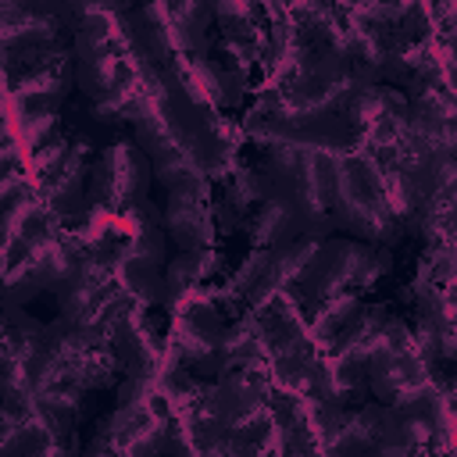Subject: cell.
Returning a JSON list of instances; mask_svg holds the SVG:
<instances>
[{"label":"cell","instance_id":"obj_4","mask_svg":"<svg viewBox=\"0 0 457 457\" xmlns=\"http://www.w3.org/2000/svg\"><path fill=\"white\" fill-rule=\"evenodd\" d=\"M150 179H154L150 157L136 143H111L89 171L86 204L93 211H129L132 204L146 200Z\"/></svg>","mask_w":457,"mask_h":457},{"label":"cell","instance_id":"obj_10","mask_svg":"<svg viewBox=\"0 0 457 457\" xmlns=\"http://www.w3.org/2000/svg\"><path fill=\"white\" fill-rule=\"evenodd\" d=\"M86 154H89V139H86V136L68 139V150H64V157L57 161V168L36 182L39 200H43L61 221L79 218V214L86 211V193H82V182H86Z\"/></svg>","mask_w":457,"mask_h":457},{"label":"cell","instance_id":"obj_29","mask_svg":"<svg viewBox=\"0 0 457 457\" xmlns=\"http://www.w3.org/2000/svg\"><path fill=\"white\" fill-rule=\"evenodd\" d=\"M7 136V118H4V100H0V139Z\"/></svg>","mask_w":457,"mask_h":457},{"label":"cell","instance_id":"obj_3","mask_svg":"<svg viewBox=\"0 0 457 457\" xmlns=\"http://www.w3.org/2000/svg\"><path fill=\"white\" fill-rule=\"evenodd\" d=\"M403 350H414V332L400 321V318H393V314H386V311H353L325 343H321V353H328V357H350V361H357V364H364V371L368 368H375V364H382L386 357H396V353H403Z\"/></svg>","mask_w":457,"mask_h":457},{"label":"cell","instance_id":"obj_20","mask_svg":"<svg viewBox=\"0 0 457 457\" xmlns=\"http://www.w3.org/2000/svg\"><path fill=\"white\" fill-rule=\"evenodd\" d=\"M39 204H43V200H39L36 186H25V189H18L14 196H7V200L0 204V278L7 275L11 250H14L18 236L25 232L29 218L36 214V207H39Z\"/></svg>","mask_w":457,"mask_h":457},{"label":"cell","instance_id":"obj_19","mask_svg":"<svg viewBox=\"0 0 457 457\" xmlns=\"http://www.w3.org/2000/svg\"><path fill=\"white\" fill-rule=\"evenodd\" d=\"M218 268V257L207 250H179V257H171L168 271H164V296L161 303H175L182 300L193 286H200V278H207Z\"/></svg>","mask_w":457,"mask_h":457},{"label":"cell","instance_id":"obj_2","mask_svg":"<svg viewBox=\"0 0 457 457\" xmlns=\"http://www.w3.org/2000/svg\"><path fill=\"white\" fill-rule=\"evenodd\" d=\"M139 218V228L114 257V278L136 303H161L164 296V225L150 200L129 207Z\"/></svg>","mask_w":457,"mask_h":457},{"label":"cell","instance_id":"obj_26","mask_svg":"<svg viewBox=\"0 0 457 457\" xmlns=\"http://www.w3.org/2000/svg\"><path fill=\"white\" fill-rule=\"evenodd\" d=\"M25 186H29V179H25V171H21V168L0 171V204H4L7 196H14L18 189H25Z\"/></svg>","mask_w":457,"mask_h":457},{"label":"cell","instance_id":"obj_28","mask_svg":"<svg viewBox=\"0 0 457 457\" xmlns=\"http://www.w3.org/2000/svg\"><path fill=\"white\" fill-rule=\"evenodd\" d=\"M7 89H11V75L4 71V64H0V100L7 96Z\"/></svg>","mask_w":457,"mask_h":457},{"label":"cell","instance_id":"obj_8","mask_svg":"<svg viewBox=\"0 0 457 457\" xmlns=\"http://www.w3.org/2000/svg\"><path fill=\"white\" fill-rule=\"evenodd\" d=\"M225 321L218 314V307H211L207 300H186L175 314V346L179 353L196 368V371H221L225 361Z\"/></svg>","mask_w":457,"mask_h":457},{"label":"cell","instance_id":"obj_6","mask_svg":"<svg viewBox=\"0 0 457 457\" xmlns=\"http://www.w3.org/2000/svg\"><path fill=\"white\" fill-rule=\"evenodd\" d=\"M82 253L86 250L75 239L61 236L43 253L25 257V261H14L7 268V275L0 278V307H21V303L36 300L43 289H54L61 278L71 275V268L79 264Z\"/></svg>","mask_w":457,"mask_h":457},{"label":"cell","instance_id":"obj_1","mask_svg":"<svg viewBox=\"0 0 457 457\" xmlns=\"http://www.w3.org/2000/svg\"><path fill=\"white\" fill-rule=\"evenodd\" d=\"M393 268V257L386 246L375 243H353V239H318L314 253L307 257L303 271L289 286V296L296 303H314L321 296L343 293L346 286L364 289L378 275Z\"/></svg>","mask_w":457,"mask_h":457},{"label":"cell","instance_id":"obj_21","mask_svg":"<svg viewBox=\"0 0 457 457\" xmlns=\"http://www.w3.org/2000/svg\"><path fill=\"white\" fill-rule=\"evenodd\" d=\"M118 375H121V361H118V353H114L111 343H100V346L86 350V353L71 364V371H68V378H71L79 389H104V386H114Z\"/></svg>","mask_w":457,"mask_h":457},{"label":"cell","instance_id":"obj_17","mask_svg":"<svg viewBox=\"0 0 457 457\" xmlns=\"http://www.w3.org/2000/svg\"><path fill=\"white\" fill-rule=\"evenodd\" d=\"M175 50L182 57H204L207 54V25H211V4L207 0H161Z\"/></svg>","mask_w":457,"mask_h":457},{"label":"cell","instance_id":"obj_18","mask_svg":"<svg viewBox=\"0 0 457 457\" xmlns=\"http://www.w3.org/2000/svg\"><path fill=\"white\" fill-rule=\"evenodd\" d=\"M61 18L25 11V14H0V50H29L43 43H57L61 36Z\"/></svg>","mask_w":457,"mask_h":457},{"label":"cell","instance_id":"obj_24","mask_svg":"<svg viewBox=\"0 0 457 457\" xmlns=\"http://www.w3.org/2000/svg\"><path fill=\"white\" fill-rule=\"evenodd\" d=\"M18 132L21 143L39 146L57 132V107H36V111H18Z\"/></svg>","mask_w":457,"mask_h":457},{"label":"cell","instance_id":"obj_25","mask_svg":"<svg viewBox=\"0 0 457 457\" xmlns=\"http://www.w3.org/2000/svg\"><path fill=\"white\" fill-rule=\"evenodd\" d=\"M64 150H68V139H64L61 132H54V136L43 139L39 146H32V157H29V161H32V175H36V182L57 168V161L64 157Z\"/></svg>","mask_w":457,"mask_h":457},{"label":"cell","instance_id":"obj_23","mask_svg":"<svg viewBox=\"0 0 457 457\" xmlns=\"http://www.w3.org/2000/svg\"><path fill=\"white\" fill-rule=\"evenodd\" d=\"M139 93H146V89L139 86V79H136L132 71L121 68V75H118V82H114L111 89L89 96V100H93V114H96V121H125V111L136 104Z\"/></svg>","mask_w":457,"mask_h":457},{"label":"cell","instance_id":"obj_7","mask_svg":"<svg viewBox=\"0 0 457 457\" xmlns=\"http://www.w3.org/2000/svg\"><path fill=\"white\" fill-rule=\"evenodd\" d=\"M75 82L96 96L104 89H111L121 75V57L114 50L111 39V18L96 14V11H82L75 14Z\"/></svg>","mask_w":457,"mask_h":457},{"label":"cell","instance_id":"obj_12","mask_svg":"<svg viewBox=\"0 0 457 457\" xmlns=\"http://www.w3.org/2000/svg\"><path fill=\"white\" fill-rule=\"evenodd\" d=\"M75 86V54L64 50L57 61H46L18 79H11V104L18 111H36V107H61L68 89Z\"/></svg>","mask_w":457,"mask_h":457},{"label":"cell","instance_id":"obj_14","mask_svg":"<svg viewBox=\"0 0 457 457\" xmlns=\"http://www.w3.org/2000/svg\"><path fill=\"white\" fill-rule=\"evenodd\" d=\"M82 393L86 389H79L71 378H61V382L36 393V414L50 428L57 450L71 446V432H75V421L82 414Z\"/></svg>","mask_w":457,"mask_h":457},{"label":"cell","instance_id":"obj_27","mask_svg":"<svg viewBox=\"0 0 457 457\" xmlns=\"http://www.w3.org/2000/svg\"><path fill=\"white\" fill-rule=\"evenodd\" d=\"M11 168H21V146L11 136H4L0 139V171H11Z\"/></svg>","mask_w":457,"mask_h":457},{"label":"cell","instance_id":"obj_13","mask_svg":"<svg viewBox=\"0 0 457 457\" xmlns=\"http://www.w3.org/2000/svg\"><path fill=\"white\" fill-rule=\"evenodd\" d=\"M107 343L114 346V353H118L125 375H154V378H157V368H161V353H164V350L154 343V336L146 332V325H143V318L136 314V307L121 311V314L111 321Z\"/></svg>","mask_w":457,"mask_h":457},{"label":"cell","instance_id":"obj_9","mask_svg":"<svg viewBox=\"0 0 457 457\" xmlns=\"http://www.w3.org/2000/svg\"><path fill=\"white\" fill-rule=\"evenodd\" d=\"M368 386H371L378 403L411 407L414 400H421L436 386V378H432L428 361L418 350H403V353L386 357L382 364L368 368Z\"/></svg>","mask_w":457,"mask_h":457},{"label":"cell","instance_id":"obj_16","mask_svg":"<svg viewBox=\"0 0 457 457\" xmlns=\"http://www.w3.org/2000/svg\"><path fill=\"white\" fill-rule=\"evenodd\" d=\"M386 421V403H364L357 411H343L336 428L325 436V453H368Z\"/></svg>","mask_w":457,"mask_h":457},{"label":"cell","instance_id":"obj_22","mask_svg":"<svg viewBox=\"0 0 457 457\" xmlns=\"http://www.w3.org/2000/svg\"><path fill=\"white\" fill-rule=\"evenodd\" d=\"M353 311H361V296L357 293H350V289H343V293H332V296H321V300H314L311 303V336H314V343L321 346Z\"/></svg>","mask_w":457,"mask_h":457},{"label":"cell","instance_id":"obj_15","mask_svg":"<svg viewBox=\"0 0 457 457\" xmlns=\"http://www.w3.org/2000/svg\"><path fill=\"white\" fill-rule=\"evenodd\" d=\"M303 236V221L289 200V193H264L261 207L250 221V239L253 246H282Z\"/></svg>","mask_w":457,"mask_h":457},{"label":"cell","instance_id":"obj_11","mask_svg":"<svg viewBox=\"0 0 457 457\" xmlns=\"http://www.w3.org/2000/svg\"><path fill=\"white\" fill-rule=\"evenodd\" d=\"M204 196H207V182L204 186H182V189H168L164 211H161V225L164 236L179 246V250H207L211 246V218L204 211Z\"/></svg>","mask_w":457,"mask_h":457},{"label":"cell","instance_id":"obj_5","mask_svg":"<svg viewBox=\"0 0 457 457\" xmlns=\"http://www.w3.org/2000/svg\"><path fill=\"white\" fill-rule=\"evenodd\" d=\"M328 211H332V225H343L350 228L357 239L364 243H375V246H389L400 239V225L403 221H393V218H382L361 193L350 164H346V154H332V196H328Z\"/></svg>","mask_w":457,"mask_h":457}]
</instances>
